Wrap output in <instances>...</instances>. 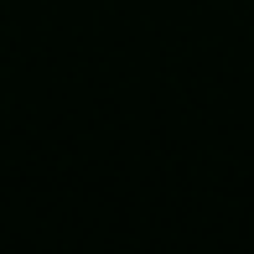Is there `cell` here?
I'll return each mask as SVG.
<instances>
[]
</instances>
